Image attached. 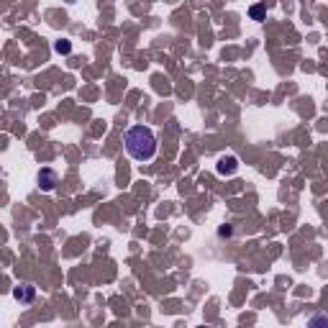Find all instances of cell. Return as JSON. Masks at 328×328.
Wrapping results in <instances>:
<instances>
[{"mask_svg":"<svg viewBox=\"0 0 328 328\" xmlns=\"http://www.w3.org/2000/svg\"><path fill=\"white\" fill-rule=\"evenodd\" d=\"M126 151L131 159L136 162H149L151 157L157 154V136L154 131H151L149 126H134L126 131Z\"/></svg>","mask_w":328,"mask_h":328,"instance_id":"6da1fadb","label":"cell"},{"mask_svg":"<svg viewBox=\"0 0 328 328\" xmlns=\"http://www.w3.org/2000/svg\"><path fill=\"white\" fill-rule=\"evenodd\" d=\"M39 187L44 192H52L57 187V172L54 169H41L39 172Z\"/></svg>","mask_w":328,"mask_h":328,"instance_id":"7a4b0ae2","label":"cell"},{"mask_svg":"<svg viewBox=\"0 0 328 328\" xmlns=\"http://www.w3.org/2000/svg\"><path fill=\"white\" fill-rule=\"evenodd\" d=\"M13 297H16L18 302H31V300L36 297V287H34V285H18V287L13 290Z\"/></svg>","mask_w":328,"mask_h":328,"instance_id":"3957f363","label":"cell"},{"mask_svg":"<svg viewBox=\"0 0 328 328\" xmlns=\"http://www.w3.org/2000/svg\"><path fill=\"white\" fill-rule=\"evenodd\" d=\"M238 169V162L233 157H221V162H218V174H233Z\"/></svg>","mask_w":328,"mask_h":328,"instance_id":"277c9868","label":"cell"},{"mask_svg":"<svg viewBox=\"0 0 328 328\" xmlns=\"http://www.w3.org/2000/svg\"><path fill=\"white\" fill-rule=\"evenodd\" d=\"M54 49H57V54H70V52H72V44L62 39V41H57V44H54Z\"/></svg>","mask_w":328,"mask_h":328,"instance_id":"5b68a950","label":"cell"},{"mask_svg":"<svg viewBox=\"0 0 328 328\" xmlns=\"http://www.w3.org/2000/svg\"><path fill=\"white\" fill-rule=\"evenodd\" d=\"M249 13H251V18H254V21H261V18H264V8H261V6H254Z\"/></svg>","mask_w":328,"mask_h":328,"instance_id":"8992f818","label":"cell"},{"mask_svg":"<svg viewBox=\"0 0 328 328\" xmlns=\"http://www.w3.org/2000/svg\"><path fill=\"white\" fill-rule=\"evenodd\" d=\"M218 233H221V236H231L233 231H231V226H223V228H221V231H218Z\"/></svg>","mask_w":328,"mask_h":328,"instance_id":"52a82bcc","label":"cell"},{"mask_svg":"<svg viewBox=\"0 0 328 328\" xmlns=\"http://www.w3.org/2000/svg\"><path fill=\"white\" fill-rule=\"evenodd\" d=\"M70 3H75V0H70Z\"/></svg>","mask_w":328,"mask_h":328,"instance_id":"ba28073f","label":"cell"}]
</instances>
